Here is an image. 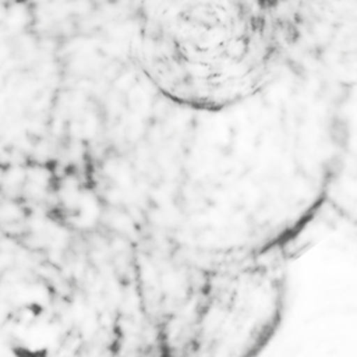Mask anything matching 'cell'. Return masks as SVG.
<instances>
[{
	"label": "cell",
	"instance_id": "6da1fadb",
	"mask_svg": "<svg viewBox=\"0 0 357 357\" xmlns=\"http://www.w3.org/2000/svg\"><path fill=\"white\" fill-rule=\"evenodd\" d=\"M326 205L357 229V82L343 86L342 142Z\"/></svg>",
	"mask_w": 357,
	"mask_h": 357
}]
</instances>
